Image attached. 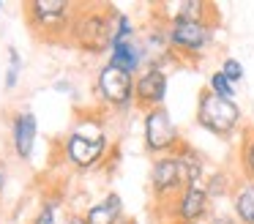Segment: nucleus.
<instances>
[{
    "label": "nucleus",
    "mask_w": 254,
    "mask_h": 224,
    "mask_svg": "<svg viewBox=\"0 0 254 224\" xmlns=\"http://www.w3.org/2000/svg\"><path fill=\"white\" fill-rule=\"evenodd\" d=\"M55 222V213L50 211V208H47V211H41V216L36 219V224H52Z\"/></svg>",
    "instance_id": "nucleus-19"
},
{
    "label": "nucleus",
    "mask_w": 254,
    "mask_h": 224,
    "mask_svg": "<svg viewBox=\"0 0 254 224\" xmlns=\"http://www.w3.org/2000/svg\"><path fill=\"white\" fill-rule=\"evenodd\" d=\"M17 69H19V58H17V52L11 49V69H8V82H6L8 87L17 85Z\"/></svg>",
    "instance_id": "nucleus-18"
},
{
    "label": "nucleus",
    "mask_w": 254,
    "mask_h": 224,
    "mask_svg": "<svg viewBox=\"0 0 254 224\" xmlns=\"http://www.w3.org/2000/svg\"><path fill=\"white\" fill-rule=\"evenodd\" d=\"M68 224H90L88 219H82V216H71L68 219Z\"/></svg>",
    "instance_id": "nucleus-20"
},
{
    "label": "nucleus",
    "mask_w": 254,
    "mask_h": 224,
    "mask_svg": "<svg viewBox=\"0 0 254 224\" xmlns=\"http://www.w3.org/2000/svg\"><path fill=\"white\" fill-rule=\"evenodd\" d=\"M99 90H101V96H104V101L115 104V107H126L134 96V79H131L128 71L107 66L99 74Z\"/></svg>",
    "instance_id": "nucleus-5"
},
{
    "label": "nucleus",
    "mask_w": 254,
    "mask_h": 224,
    "mask_svg": "<svg viewBox=\"0 0 254 224\" xmlns=\"http://www.w3.org/2000/svg\"><path fill=\"white\" fill-rule=\"evenodd\" d=\"M77 38L88 49H104L107 44L112 47V16L104 14H85L77 22Z\"/></svg>",
    "instance_id": "nucleus-6"
},
{
    "label": "nucleus",
    "mask_w": 254,
    "mask_h": 224,
    "mask_svg": "<svg viewBox=\"0 0 254 224\" xmlns=\"http://www.w3.org/2000/svg\"><path fill=\"white\" fill-rule=\"evenodd\" d=\"M208 213V189L199 186H186L178 200V219L183 224H199V219Z\"/></svg>",
    "instance_id": "nucleus-9"
},
{
    "label": "nucleus",
    "mask_w": 254,
    "mask_h": 224,
    "mask_svg": "<svg viewBox=\"0 0 254 224\" xmlns=\"http://www.w3.org/2000/svg\"><path fill=\"white\" fill-rule=\"evenodd\" d=\"M150 180H153V189H156L159 197H170V194H175L181 186H189L186 183V169H183V164H181L178 156L159 158V161L153 164Z\"/></svg>",
    "instance_id": "nucleus-7"
},
{
    "label": "nucleus",
    "mask_w": 254,
    "mask_h": 224,
    "mask_svg": "<svg viewBox=\"0 0 254 224\" xmlns=\"http://www.w3.org/2000/svg\"><path fill=\"white\" fill-rule=\"evenodd\" d=\"M66 11H68V5L61 3V0H36V3H30L33 19L44 27L63 25V22H66Z\"/></svg>",
    "instance_id": "nucleus-10"
},
{
    "label": "nucleus",
    "mask_w": 254,
    "mask_h": 224,
    "mask_svg": "<svg viewBox=\"0 0 254 224\" xmlns=\"http://www.w3.org/2000/svg\"><path fill=\"white\" fill-rule=\"evenodd\" d=\"M208 90L216 93V96H221V98H227V101H235V85H232L221 71H216V74L210 76V87H208Z\"/></svg>",
    "instance_id": "nucleus-15"
},
{
    "label": "nucleus",
    "mask_w": 254,
    "mask_h": 224,
    "mask_svg": "<svg viewBox=\"0 0 254 224\" xmlns=\"http://www.w3.org/2000/svg\"><path fill=\"white\" fill-rule=\"evenodd\" d=\"M104 134L96 123H79L74 129V134L68 137V158H71L77 167H90V164L99 161V156L104 153Z\"/></svg>",
    "instance_id": "nucleus-2"
},
{
    "label": "nucleus",
    "mask_w": 254,
    "mask_h": 224,
    "mask_svg": "<svg viewBox=\"0 0 254 224\" xmlns=\"http://www.w3.org/2000/svg\"><path fill=\"white\" fill-rule=\"evenodd\" d=\"M197 120H199V126H205L213 134L230 137L238 129V123H241V109H238L235 101H227V98L216 96L210 90H202L199 93Z\"/></svg>",
    "instance_id": "nucleus-1"
},
{
    "label": "nucleus",
    "mask_w": 254,
    "mask_h": 224,
    "mask_svg": "<svg viewBox=\"0 0 254 224\" xmlns=\"http://www.w3.org/2000/svg\"><path fill=\"white\" fill-rule=\"evenodd\" d=\"M164 93H167V76L161 74V69H156V66H150V69L145 71V74H139L137 82H134V98H137L139 107H148V112L164 101Z\"/></svg>",
    "instance_id": "nucleus-8"
},
{
    "label": "nucleus",
    "mask_w": 254,
    "mask_h": 224,
    "mask_svg": "<svg viewBox=\"0 0 254 224\" xmlns=\"http://www.w3.org/2000/svg\"><path fill=\"white\" fill-rule=\"evenodd\" d=\"M3 183H6V172H3V164H0V189H3Z\"/></svg>",
    "instance_id": "nucleus-21"
},
{
    "label": "nucleus",
    "mask_w": 254,
    "mask_h": 224,
    "mask_svg": "<svg viewBox=\"0 0 254 224\" xmlns=\"http://www.w3.org/2000/svg\"><path fill=\"white\" fill-rule=\"evenodd\" d=\"M221 74H224L230 82H238V79L243 76V69H241V63H238V60L227 58V60H224V66H221Z\"/></svg>",
    "instance_id": "nucleus-17"
},
{
    "label": "nucleus",
    "mask_w": 254,
    "mask_h": 224,
    "mask_svg": "<svg viewBox=\"0 0 254 224\" xmlns=\"http://www.w3.org/2000/svg\"><path fill=\"white\" fill-rule=\"evenodd\" d=\"M121 213H123V205H121V197L118 194H110L101 205H93L88 211V222L90 224H121Z\"/></svg>",
    "instance_id": "nucleus-12"
},
{
    "label": "nucleus",
    "mask_w": 254,
    "mask_h": 224,
    "mask_svg": "<svg viewBox=\"0 0 254 224\" xmlns=\"http://www.w3.org/2000/svg\"><path fill=\"white\" fill-rule=\"evenodd\" d=\"M33 142H36V118L33 115H17L14 118V148L22 158L30 156L33 150Z\"/></svg>",
    "instance_id": "nucleus-11"
},
{
    "label": "nucleus",
    "mask_w": 254,
    "mask_h": 224,
    "mask_svg": "<svg viewBox=\"0 0 254 224\" xmlns=\"http://www.w3.org/2000/svg\"><path fill=\"white\" fill-rule=\"evenodd\" d=\"M210 36H213V30L205 19H175L170 25L167 41L183 52H202L210 44Z\"/></svg>",
    "instance_id": "nucleus-3"
},
{
    "label": "nucleus",
    "mask_w": 254,
    "mask_h": 224,
    "mask_svg": "<svg viewBox=\"0 0 254 224\" xmlns=\"http://www.w3.org/2000/svg\"><path fill=\"white\" fill-rule=\"evenodd\" d=\"M145 142L153 153H167L178 145V129L164 107H156L145 115Z\"/></svg>",
    "instance_id": "nucleus-4"
},
{
    "label": "nucleus",
    "mask_w": 254,
    "mask_h": 224,
    "mask_svg": "<svg viewBox=\"0 0 254 224\" xmlns=\"http://www.w3.org/2000/svg\"><path fill=\"white\" fill-rule=\"evenodd\" d=\"M121 224H134V222H128V219H121Z\"/></svg>",
    "instance_id": "nucleus-23"
},
{
    "label": "nucleus",
    "mask_w": 254,
    "mask_h": 224,
    "mask_svg": "<svg viewBox=\"0 0 254 224\" xmlns=\"http://www.w3.org/2000/svg\"><path fill=\"white\" fill-rule=\"evenodd\" d=\"M243 167H246V175L254 180V134H249V140L243 142Z\"/></svg>",
    "instance_id": "nucleus-16"
},
{
    "label": "nucleus",
    "mask_w": 254,
    "mask_h": 224,
    "mask_svg": "<svg viewBox=\"0 0 254 224\" xmlns=\"http://www.w3.org/2000/svg\"><path fill=\"white\" fill-rule=\"evenodd\" d=\"M110 66L115 69H123V71H137L139 66V49L134 47V41H121V44H112V60Z\"/></svg>",
    "instance_id": "nucleus-14"
},
{
    "label": "nucleus",
    "mask_w": 254,
    "mask_h": 224,
    "mask_svg": "<svg viewBox=\"0 0 254 224\" xmlns=\"http://www.w3.org/2000/svg\"><path fill=\"white\" fill-rule=\"evenodd\" d=\"M232 205H235L238 222H241V224H254V180L243 183L241 189L235 191Z\"/></svg>",
    "instance_id": "nucleus-13"
},
{
    "label": "nucleus",
    "mask_w": 254,
    "mask_h": 224,
    "mask_svg": "<svg viewBox=\"0 0 254 224\" xmlns=\"http://www.w3.org/2000/svg\"><path fill=\"white\" fill-rule=\"evenodd\" d=\"M213 224H232L230 219H213Z\"/></svg>",
    "instance_id": "nucleus-22"
}]
</instances>
